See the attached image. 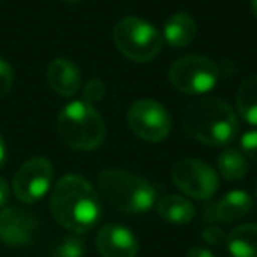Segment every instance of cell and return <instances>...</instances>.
<instances>
[{"mask_svg":"<svg viewBox=\"0 0 257 257\" xmlns=\"http://www.w3.org/2000/svg\"><path fill=\"white\" fill-rule=\"evenodd\" d=\"M197 32L196 22L187 13H175L166 22L162 39L173 48H185L194 41Z\"/></svg>","mask_w":257,"mask_h":257,"instance_id":"14","label":"cell"},{"mask_svg":"<svg viewBox=\"0 0 257 257\" xmlns=\"http://www.w3.org/2000/svg\"><path fill=\"white\" fill-rule=\"evenodd\" d=\"M114 46L133 62H150L162 50V36L150 22L138 16H125L114 25Z\"/></svg>","mask_w":257,"mask_h":257,"instance_id":"5","label":"cell"},{"mask_svg":"<svg viewBox=\"0 0 257 257\" xmlns=\"http://www.w3.org/2000/svg\"><path fill=\"white\" fill-rule=\"evenodd\" d=\"M57 133L72 150H95L106 138V123L95 106L85 100H74L60 111Z\"/></svg>","mask_w":257,"mask_h":257,"instance_id":"4","label":"cell"},{"mask_svg":"<svg viewBox=\"0 0 257 257\" xmlns=\"http://www.w3.org/2000/svg\"><path fill=\"white\" fill-rule=\"evenodd\" d=\"M173 183L194 199H210L218 190V176L211 166L197 159H183L171 171Z\"/></svg>","mask_w":257,"mask_h":257,"instance_id":"8","label":"cell"},{"mask_svg":"<svg viewBox=\"0 0 257 257\" xmlns=\"http://www.w3.org/2000/svg\"><path fill=\"white\" fill-rule=\"evenodd\" d=\"M252 197L243 190H232L227 192L217 203L208 204L204 208V218L208 222H222V224H231L239 218H243L252 210Z\"/></svg>","mask_w":257,"mask_h":257,"instance_id":"12","label":"cell"},{"mask_svg":"<svg viewBox=\"0 0 257 257\" xmlns=\"http://www.w3.org/2000/svg\"><path fill=\"white\" fill-rule=\"evenodd\" d=\"M217 169L225 180L229 182H238L245 178L248 173V164H246L245 155L236 148H227L217 159Z\"/></svg>","mask_w":257,"mask_h":257,"instance_id":"18","label":"cell"},{"mask_svg":"<svg viewBox=\"0 0 257 257\" xmlns=\"http://www.w3.org/2000/svg\"><path fill=\"white\" fill-rule=\"evenodd\" d=\"M99 190L111 206L127 215L147 213L157 204V187L123 169L109 168L100 171Z\"/></svg>","mask_w":257,"mask_h":257,"instance_id":"3","label":"cell"},{"mask_svg":"<svg viewBox=\"0 0 257 257\" xmlns=\"http://www.w3.org/2000/svg\"><path fill=\"white\" fill-rule=\"evenodd\" d=\"M53 218L76 234L93 229L102 217L100 196L83 176L67 175L55 183L50 197Z\"/></svg>","mask_w":257,"mask_h":257,"instance_id":"1","label":"cell"},{"mask_svg":"<svg viewBox=\"0 0 257 257\" xmlns=\"http://www.w3.org/2000/svg\"><path fill=\"white\" fill-rule=\"evenodd\" d=\"M187 257H215L213 253L208 248H203V246H194L187 252Z\"/></svg>","mask_w":257,"mask_h":257,"instance_id":"25","label":"cell"},{"mask_svg":"<svg viewBox=\"0 0 257 257\" xmlns=\"http://www.w3.org/2000/svg\"><path fill=\"white\" fill-rule=\"evenodd\" d=\"M236 107L246 123L257 127V74L245 78L236 92Z\"/></svg>","mask_w":257,"mask_h":257,"instance_id":"17","label":"cell"},{"mask_svg":"<svg viewBox=\"0 0 257 257\" xmlns=\"http://www.w3.org/2000/svg\"><path fill=\"white\" fill-rule=\"evenodd\" d=\"M6 155H8V148H6V141L0 134V168L6 164Z\"/></svg>","mask_w":257,"mask_h":257,"instance_id":"26","label":"cell"},{"mask_svg":"<svg viewBox=\"0 0 257 257\" xmlns=\"http://www.w3.org/2000/svg\"><path fill=\"white\" fill-rule=\"evenodd\" d=\"M106 93V86L100 79H90L85 85V90H83V95H85V102L88 104H97Z\"/></svg>","mask_w":257,"mask_h":257,"instance_id":"21","label":"cell"},{"mask_svg":"<svg viewBox=\"0 0 257 257\" xmlns=\"http://www.w3.org/2000/svg\"><path fill=\"white\" fill-rule=\"evenodd\" d=\"M220 78V69L210 58L199 55L182 57L169 69V81L178 92L201 95L213 90Z\"/></svg>","mask_w":257,"mask_h":257,"instance_id":"6","label":"cell"},{"mask_svg":"<svg viewBox=\"0 0 257 257\" xmlns=\"http://www.w3.org/2000/svg\"><path fill=\"white\" fill-rule=\"evenodd\" d=\"M53 180V166L46 157H34L22 164L13 178V192L22 203L32 204L48 194Z\"/></svg>","mask_w":257,"mask_h":257,"instance_id":"9","label":"cell"},{"mask_svg":"<svg viewBox=\"0 0 257 257\" xmlns=\"http://www.w3.org/2000/svg\"><path fill=\"white\" fill-rule=\"evenodd\" d=\"M95 246L102 257H136L138 239L133 231L120 224H107L97 232Z\"/></svg>","mask_w":257,"mask_h":257,"instance_id":"11","label":"cell"},{"mask_svg":"<svg viewBox=\"0 0 257 257\" xmlns=\"http://www.w3.org/2000/svg\"><path fill=\"white\" fill-rule=\"evenodd\" d=\"M64 2H69V4H74V2H79V0H64Z\"/></svg>","mask_w":257,"mask_h":257,"instance_id":"28","label":"cell"},{"mask_svg":"<svg viewBox=\"0 0 257 257\" xmlns=\"http://www.w3.org/2000/svg\"><path fill=\"white\" fill-rule=\"evenodd\" d=\"M255 197H257V189H255Z\"/></svg>","mask_w":257,"mask_h":257,"instance_id":"29","label":"cell"},{"mask_svg":"<svg viewBox=\"0 0 257 257\" xmlns=\"http://www.w3.org/2000/svg\"><path fill=\"white\" fill-rule=\"evenodd\" d=\"M239 147H241V152L245 154V157L257 162V127L252 128V131H246L239 138Z\"/></svg>","mask_w":257,"mask_h":257,"instance_id":"20","label":"cell"},{"mask_svg":"<svg viewBox=\"0 0 257 257\" xmlns=\"http://www.w3.org/2000/svg\"><path fill=\"white\" fill-rule=\"evenodd\" d=\"M9 196H11V187H9L8 180L0 176V210L8 204Z\"/></svg>","mask_w":257,"mask_h":257,"instance_id":"24","label":"cell"},{"mask_svg":"<svg viewBox=\"0 0 257 257\" xmlns=\"http://www.w3.org/2000/svg\"><path fill=\"white\" fill-rule=\"evenodd\" d=\"M225 245L232 257H257V224L234 227L225 238Z\"/></svg>","mask_w":257,"mask_h":257,"instance_id":"16","label":"cell"},{"mask_svg":"<svg viewBox=\"0 0 257 257\" xmlns=\"http://www.w3.org/2000/svg\"><path fill=\"white\" fill-rule=\"evenodd\" d=\"M201 236H203V239L208 245H222V243H225V238H227V234H225L220 227H217V225H208V227H204Z\"/></svg>","mask_w":257,"mask_h":257,"instance_id":"23","label":"cell"},{"mask_svg":"<svg viewBox=\"0 0 257 257\" xmlns=\"http://www.w3.org/2000/svg\"><path fill=\"white\" fill-rule=\"evenodd\" d=\"M39 220L32 211L9 206L0 211V241L8 246H27L36 239Z\"/></svg>","mask_w":257,"mask_h":257,"instance_id":"10","label":"cell"},{"mask_svg":"<svg viewBox=\"0 0 257 257\" xmlns=\"http://www.w3.org/2000/svg\"><path fill=\"white\" fill-rule=\"evenodd\" d=\"M127 123L138 138L150 143L164 141L171 133V116L154 99L136 100L127 111Z\"/></svg>","mask_w":257,"mask_h":257,"instance_id":"7","label":"cell"},{"mask_svg":"<svg viewBox=\"0 0 257 257\" xmlns=\"http://www.w3.org/2000/svg\"><path fill=\"white\" fill-rule=\"evenodd\" d=\"M183 131L190 140L208 147H224L236 140L239 123L227 102L217 97H201L183 114Z\"/></svg>","mask_w":257,"mask_h":257,"instance_id":"2","label":"cell"},{"mask_svg":"<svg viewBox=\"0 0 257 257\" xmlns=\"http://www.w3.org/2000/svg\"><path fill=\"white\" fill-rule=\"evenodd\" d=\"M155 206H157V213L161 215L162 220L176 225L189 224L196 215V208L187 197L173 196V194L161 197Z\"/></svg>","mask_w":257,"mask_h":257,"instance_id":"15","label":"cell"},{"mask_svg":"<svg viewBox=\"0 0 257 257\" xmlns=\"http://www.w3.org/2000/svg\"><path fill=\"white\" fill-rule=\"evenodd\" d=\"M48 257H85V243L76 236H64L51 243Z\"/></svg>","mask_w":257,"mask_h":257,"instance_id":"19","label":"cell"},{"mask_svg":"<svg viewBox=\"0 0 257 257\" xmlns=\"http://www.w3.org/2000/svg\"><path fill=\"white\" fill-rule=\"evenodd\" d=\"M250 9H252L253 16L257 18V0H250Z\"/></svg>","mask_w":257,"mask_h":257,"instance_id":"27","label":"cell"},{"mask_svg":"<svg viewBox=\"0 0 257 257\" xmlns=\"http://www.w3.org/2000/svg\"><path fill=\"white\" fill-rule=\"evenodd\" d=\"M48 85L62 97H72L81 86V74L76 64L67 58H55L46 71Z\"/></svg>","mask_w":257,"mask_h":257,"instance_id":"13","label":"cell"},{"mask_svg":"<svg viewBox=\"0 0 257 257\" xmlns=\"http://www.w3.org/2000/svg\"><path fill=\"white\" fill-rule=\"evenodd\" d=\"M15 81V74H13V69L8 62H4L0 58V99L6 97L9 93Z\"/></svg>","mask_w":257,"mask_h":257,"instance_id":"22","label":"cell"}]
</instances>
